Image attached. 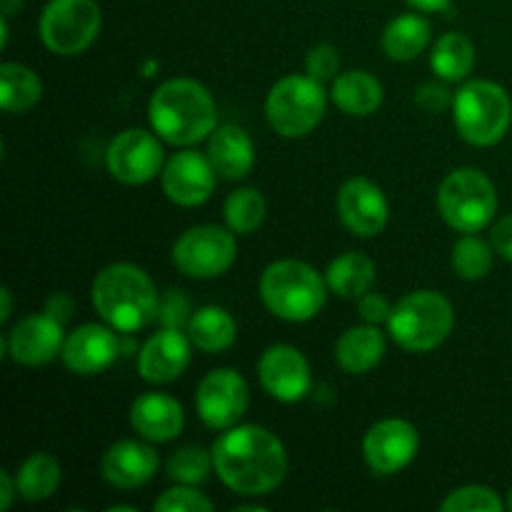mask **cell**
<instances>
[{
	"mask_svg": "<svg viewBox=\"0 0 512 512\" xmlns=\"http://www.w3.org/2000/svg\"><path fill=\"white\" fill-rule=\"evenodd\" d=\"M210 453L218 478L240 495L273 493L288 473L285 445L258 425H233Z\"/></svg>",
	"mask_w": 512,
	"mask_h": 512,
	"instance_id": "cell-1",
	"label": "cell"
},
{
	"mask_svg": "<svg viewBox=\"0 0 512 512\" xmlns=\"http://www.w3.org/2000/svg\"><path fill=\"white\" fill-rule=\"evenodd\" d=\"M153 130L170 145H195L218 128L213 95L198 80L175 78L160 85L150 100Z\"/></svg>",
	"mask_w": 512,
	"mask_h": 512,
	"instance_id": "cell-2",
	"label": "cell"
},
{
	"mask_svg": "<svg viewBox=\"0 0 512 512\" xmlns=\"http://www.w3.org/2000/svg\"><path fill=\"white\" fill-rule=\"evenodd\" d=\"M93 305L100 318L118 333L143 330L158 318L160 298L143 268L113 263L98 273L93 283Z\"/></svg>",
	"mask_w": 512,
	"mask_h": 512,
	"instance_id": "cell-3",
	"label": "cell"
},
{
	"mask_svg": "<svg viewBox=\"0 0 512 512\" xmlns=\"http://www.w3.org/2000/svg\"><path fill=\"white\" fill-rule=\"evenodd\" d=\"M260 298L275 318L305 323L325 305V280L300 260H278L260 278Z\"/></svg>",
	"mask_w": 512,
	"mask_h": 512,
	"instance_id": "cell-4",
	"label": "cell"
},
{
	"mask_svg": "<svg viewBox=\"0 0 512 512\" xmlns=\"http://www.w3.org/2000/svg\"><path fill=\"white\" fill-rule=\"evenodd\" d=\"M453 118L460 138L470 145L488 148L500 143L512 123V103L498 83L470 80L455 93Z\"/></svg>",
	"mask_w": 512,
	"mask_h": 512,
	"instance_id": "cell-5",
	"label": "cell"
},
{
	"mask_svg": "<svg viewBox=\"0 0 512 512\" xmlns=\"http://www.w3.org/2000/svg\"><path fill=\"white\" fill-rule=\"evenodd\" d=\"M455 323L453 305L435 290L410 293L390 310L388 328L395 343L410 353H428L450 335Z\"/></svg>",
	"mask_w": 512,
	"mask_h": 512,
	"instance_id": "cell-6",
	"label": "cell"
},
{
	"mask_svg": "<svg viewBox=\"0 0 512 512\" xmlns=\"http://www.w3.org/2000/svg\"><path fill=\"white\" fill-rule=\"evenodd\" d=\"M438 210L445 223L458 233H478L495 218L498 193L485 173L460 168L440 183Z\"/></svg>",
	"mask_w": 512,
	"mask_h": 512,
	"instance_id": "cell-7",
	"label": "cell"
},
{
	"mask_svg": "<svg viewBox=\"0 0 512 512\" xmlns=\"http://www.w3.org/2000/svg\"><path fill=\"white\" fill-rule=\"evenodd\" d=\"M265 115L283 138H303L313 133L325 115L323 83L310 75H288L278 80L265 100Z\"/></svg>",
	"mask_w": 512,
	"mask_h": 512,
	"instance_id": "cell-8",
	"label": "cell"
},
{
	"mask_svg": "<svg viewBox=\"0 0 512 512\" xmlns=\"http://www.w3.org/2000/svg\"><path fill=\"white\" fill-rule=\"evenodd\" d=\"M100 8L95 0H50L40 18V38L58 55H78L100 33Z\"/></svg>",
	"mask_w": 512,
	"mask_h": 512,
	"instance_id": "cell-9",
	"label": "cell"
},
{
	"mask_svg": "<svg viewBox=\"0 0 512 512\" xmlns=\"http://www.w3.org/2000/svg\"><path fill=\"white\" fill-rule=\"evenodd\" d=\"M235 238L220 225H198L175 240L173 263L190 278H218L235 263Z\"/></svg>",
	"mask_w": 512,
	"mask_h": 512,
	"instance_id": "cell-10",
	"label": "cell"
},
{
	"mask_svg": "<svg viewBox=\"0 0 512 512\" xmlns=\"http://www.w3.org/2000/svg\"><path fill=\"white\" fill-rule=\"evenodd\" d=\"M250 403L248 385L230 368L213 370L198 385L195 408L203 423L213 430H228L240 423Z\"/></svg>",
	"mask_w": 512,
	"mask_h": 512,
	"instance_id": "cell-11",
	"label": "cell"
},
{
	"mask_svg": "<svg viewBox=\"0 0 512 512\" xmlns=\"http://www.w3.org/2000/svg\"><path fill=\"white\" fill-rule=\"evenodd\" d=\"M110 175L125 185H140L153 180L163 168V148L153 133L130 128L115 135L105 153Z\"/></svg>",
	"mask_w": 512,
	"mask_h": 512,
	"instance_id": "cell-12",
	"label": "cell"
},
{
	"mask_svg": "<svg viewBox=\"0 0 512 512\" xmlns=\"http://www.w3.org/2000/svg\"><path fill=\"white\" fill-rule=\"evenodd\" d=\"M420 448V435L408 420L390 418L373 425L363 440V453L370 468L380 475H393L408 468Z\"/></svg>",
	"mask_w": 512,
	"mask_h": 512,
	"instance_id": "cell-13",
	"label": "cell"
},
{
	"mask_svg": "<svg viewBox=\"0 0 512 512\" xmlns=\"http://www.w3.org/2000/svg\"><path fill=\"white\" fill-rule=\"evenodd\" d=\"M3 343L8 345V355L18 365H28V368L48 365L63 353V323L50 318L48 313L28 315L10 330Z\"/></svg>",
	"mask_w": 512,
	"mask_h": 512,
	"instance_id": "cell-14",
	"label": "cell"
},
{
	"mask_svg": "<svg viewBox=\"0 0 512 512\" xmlns=\"http://www.w3.org/2000/svg\"><path fill=\"white\" fill-rule=\"evenodd\" d=\"M215 178L218 173L208 155L183 150V153L173 155L163 168V190L173 203L193 208L213 195Z\"/></svg>",
	"mask_w": 512,
	"mask_h": 512,
	"instance_id": "cell-15",
	"label": "cell"
},
{
	"mask_svg": "<svg viewBox=\"0 0 512 512\" xmlns=\"http://www.w3.org/2000/svg\"><path fill=\"white\" fill-rule=\"evenodd\" d=\"M388 200L383 190L365 178H353L340 188L338 215L345 228L360 238H373L383 233L388 223Z\"/></svg>",
	"mask_w": 512,
	"mask_h": 512,
	"instance_id": "cell-16",
	"label": "cell"
},
{
	"mask_svg": "<svg viewBox=\"0 0 512 512\" xmlns=\"http://www.w3.org/2000/svg\"><path fill=\"white\" fill-rule=\"evenodd\" d=\"M263 388L280 403H295L310 390V365L293 345H273L258 363Z\"/></svg>",
	"mask_w": 512,
	"mask_h": 512,
	"instance_id": "cell-17",
	"label": "cell"
},
{
	"mask_svg": "<svg viewBox=\"0 0 512 512\" xmlns=\"http://www.w3.org/2000/svg\"><path fill=\"white\" fill-rule=\"evenodd\" d=\"M113 330L115 328L93 323L75 328L65 338L63 353H60L65 368L75 375H95L110 368L120 355V340Z\"/></svg>",
	"mask_w": 512,
	"mask_h": 512,
	"instance_id": "cell-18",
	"label": "cell"
},
{
	"mask_svg": "<svg viewBox=\"0 0 512 512\" xmlns=\"http://www.w3.org/2000/svg\"><path fill=\"white\" fill-rule=\"evenodd\" d=\"M190 363V338L178 328H163L140 348L138 373L148 383H170L180 378Z\"/></svg>",
	"mask_w": 512,
	"mask_h": 512,
	"instance_id": "cell-19",
	"label": "cell"
},
{
	"mask_svg": "<svg viewBox=\"0 0 512 512\" xmlns=\"http://www.w3.org/2000/svg\"><path fill=\"white\" fill-rule=\"evenodd\" d=\"M158 470V453L138 440H120L105 450L100 473L113 488L135 490L148 483Z\"/></svg>",
	"mask_w": 512,
	"mask_h": 512,
	"instance_id": "cell-20",
	"label": "cell"
},
{
	"mask_svg": "<svg viewBox=\"0 0 512 512\" xmlns=\"http://www.w3.org/2000/svg\"><path fill=\"white\" fill-rule=\"evenodd\" d=\"M130 425L140 438L153 443H168L180 435L185 413L175 398L165 393H145L130 408Z\"/></svg>",
	"mask_w": 512,
	"mask_h": 512,
	"instance_id": "cell-21",
	"label": "cell"
},
{
	"mask_svg": "<svg viewBox=\"0 0 512 512\" xmlns=\"http://www.w3.org/2000/svg\"><path fill=\"white\" fill-rule=\"evenodd\" d=\"M208 158L215 173L225 180H238L253 170L255 148L250 135L238 125H220L213 130L208 145Z\"/></svg>",
	"mask_w": 512,
	"mask_h": 512,
	"instance_id": "cell-22",
	"label": "cell"
},
{
	"mask_svg": "<svg viewBox=\"0 0 512 512\" xmlns=\"http://www.w3.org/2000/svg\"><path fill=\"white\" fill-rule=\"evenodd\" d=\"M385 355V338L375 325H358L343 333L335 345V360L350 375H363L373 370Z\"/></svg>",
	"mask_w": 512,
	"mask_h": 512,
	"instance_id": "cell-23",
	"label": "cell"
},
{
	"mask_svg": "<svg viewBox=\"0 0 512 512\" xmlns=\"http://www.w3.org/2000/svg\"><path fill=\"white\" fill-rule=\"evenodd\" d=\"M333 103L348 115H370L383 103V85L365 70H348L333 83Z\"/></svg>",
	"mask_w": 512,
	"mask_h": 512,
	"instance_id": "cell-24",
	"label": "cell"
},
{
	"mask_svg": "<svg viewBox=\"0 0 512 512\" xmlns=\"http://www.w3.org/2000/svg\"><path fill=\"white\" fill-rule=\"evenodd\" d=\"M235 335H238V328H235L233 315L228 310L218 308V305L200 308L188 323L190 343L203 350V353L228 350L235 343Z\"/></svg>",
	"mask_w": 512,
	"mask_h": 512,
	"instance_id": "cell-25",
	"label": "cell"
},
{
	"mask_svg": "<svg viewBox=\"0 0 512 512\" xmlns=\"http://www.w3.org/2000/svg\"><path fill=\"white\" fill-rule=\"evenodd\" d=\"M325 280L333 293L343 295V298H360L373 288L375 265L363 253H345L330 263Z\"/></svg>",
	"mask_w": 512,
	"mask_h": 512,
	"instance_id": "cell-26",
	"label": "cell"
},
{
	"mask_svg": "<svg viewBox=\"0 0 512 512\" xmlns=\"http://www.w3.org/2000/svg\"><path fill=\"white\" fill-rule=\"evenodd\" d=\"M43 98V83L20 63L0 65V105L8 113H25Z\"/></svg>",
	"mask_w": 512,
	"mask_h": 512,
	"instance_id": "cell-27",
	"label": "cell"
},
{
	"mask_svg": "<svg viewBox=\"0 0 512 512\" xmlns=\"http://www.w3.org/2000/svg\"><path fill=\"white\" fill-rule=\"evenodd\" d=\"M430 25L420 15H398L383 33V50L393 60H413L428 48Z\"/></svg>",
	"mask_w": 512,
	"mask_h": 512,
	"instance_id": "cell-28",
	"label": "cell"
},
{
	"mask_svg": "<svg viewBox=\"0 0 512 512\" xmlns=\"http://www.w3.org/2000/svg\"><path fill=\"white\" fill-rule=\"evenodd\" d=\"M60 480H63V470L60 463L48 453H35L20 465L15 483H18L20 498L30 500V503H40L48 500L50 495L58 490Z\"/></svg>",
	"mask_w": 512,
	"mask_h": 512,
	"instance_id": "cell-29",
	"label": "cell"
},
{
	"mask_svg": "<svg viewBox=\"0 0 512 512\" xmlns=\"http://www.w3.org/2000/svg\"><path fill=\"white\" fill-rule=\"evenodd\" d=\"M433 70L443 80H463L468 78L475 65L473 40L463 33H448L438 40L433 50Z\"/></svg>",
	"mask_w": 512,
	"mask_h": 512,
	"instance_id": "cell-30",
	"label": "cell"
},
{
	"mask_svg": "<svg viewBox=\"0 0 512 512\" xmlns=\"http://www.w3.org/2000/svg\"><path fill=\"white\" fill-rule=\"evenodd\" d=\"M265 198L255 188H240L225 200V223L233 233L248 235L263 225Z\"/></svg>",
	"mask_w": 512,
	"mask_h": 512,
	"instance_id": "cell-31",
	"label": "cell"
},
{
	"mask_svg": "<svg viewBox=\"0 0 512 512\" xmlns=\"http://www.w3.org/2000/svg\"><path fill=\"white\" fill-rule=\"evenodd\" d=\"M453 268L465 280L485 278L493 268V248L483 238H475L473 233H468L455 243Z\"/></svg>",
	"mask_w": 512,
	"mask_h": 512,
	"instance_id": "cell-32",
	"label": "cell"
},
{
	"mask_svg": "<svg viewBox=\"0 0 512 512\" xmlns=\"http://www.w3.org/2000/svg\"><path fill=\"white\" fill-rule=\"evenodd\" d=\"M213 468V453L203 448H180L170 455L168 475L180 485H198L208 478Z\"/></svg>",
	"mask_w": 512,
	"mask_h": 512,
	"instance_id": "cell-33",
	"label": "cell"
},
{
	"mask_svg": "<svg viewBox=\"0 0 512 512\" xmlns=\"http://www.w3.org/2000/svg\"><path fill=\"white\" fill-rule=\"evenodd\" d=\"M443 512H500L503 510V500L493 488L485 485H468V488H458L443 500L440 505Z\"/></svg>",
	"mask_w": 512,
	"mask_h": 512,
	"instance_id": "cell-34",
	"label": "cell"
},
{
	"mask_svg": "<svg viewBox=\"0 0 512 512\" xmlns=\"http://www.w3.org/2000/svg\"><path fill=\"white\" fill-rule=\"evenodd\" d=\"M153 508L158 512H210L213 503L200 490L190 488V485H180V488L160 495Z\"/></svg>",
	"mask_w": 512,
	"mask_h": 512,
	"instance_id": "cell-35",
	"label": "cell"
},
{
	"mask_svg": "<svg viewBox=\"0 0 512 512\" xmlns=\"http://www.w3.org/2000/svg\"><path fill=\"white\" fill-rule=\"evenodd\" d=\"M305 68H308L310 78L320 80V83H325V80L335 78V73H338V70H340L338 50H335L333 45H328V43L315 45V48L308 53V60H305Z\"/></svg>",
	"mask_w": 512,
	"mask_h": 512,
	"instance_id": "cell-36",
	"label": "cell"
},
{
	"mask_svg": "<svg viewBox=\"0 0 512 512\" xmlns=\"http://www.w3.org/2000/svg\"><path fill=\"white\" fill-rule=\"evenodd\" d=\"M188 313H190L188 298H185L183 293H178V290H170V293H165L163 298H160L158 320L165 325V328L180 330L185 323H190Z\"/></svg>",
	"mask_w": 512,
	"mask_h": 512,
	"instance_id": "cell-37",
	"label": "cell"
},
{
	"mask_svg": "<svg viewBox=\"0 0 512 512\" xmlns=\"http://www.w3.org/2000/svg\"><path fill=\"white\" fill-rule=\"evenodd\" d=\"M358 310H360V315H363L365 323L378 325V323H383V320L390 318V310L393 308H390L388 300H385L383 295L365 293L358 298Z\"/></svg>",
	"mask_w": 512,
	"mask_h": 512,
	"instance_id": "cell-38",
	"label": "cell"
},
{
	"mask_svg": "<svg viewBox=\"0 0 512 512\" xmlns=\"http://www.w3.org/2000/svg\"><path fill=\"white\" fill-rule=\"evenodd\" d=\"M493 248L512 263V215H505L493 228Z\"/></svg>",
	"mask_w": 512,
	"mask_h": 512,
	"instance_id": "cell-39",
	"label": "cell"
},
{
	"mask_svg": "<svg viewBox=\"0 0 512 512\" xmlns=\"http://www.w3.org/2000/svg\"><path fill=\"white\" fill-rule=\"evenodd\" d=\"M73 310H75V305H73V298H70V295H65V293H55L53 298L48 300V305H45V313L50 315V318H55L58 320V323H68L70 318H73Z\"/></svg>",
	"mask_w": 512,
	"mask_h": 512,
	"instance_id": "cell-40",
	"label": "cell"
},
{
	"mask_svg": "<svg viewBox=\"0 0 512 512\" xmlns=\"http://www.w3.org/2000/svg\"><path fill=\"white\" fill-rule=\"evenodd\" d=\"M418 103L428 108L430 113H435V110L445 108L450 103V95L448 90L438 88V85H425L423 90H418Z\"/></svg>",
	"mask_w": 512,
	"mask_h": 512,
	"instance_id": "cell-41",
	"label": "cell"
},
{
	"mask_svg": "<svg viewBox=\"0 0 512 512\" xmlns=\"http://www.w3.org/2000/svg\"><path fill=\"white\" fill-rule=\"evenodd\" d=\"M15 493H18V483L5 470H0V510H8L13 505Z\"/></svg>",
	"mask_w": 512,
	"mask_h": 512,
	"instance_id": "cell-42",
	"label": "cell"
},
{
	"mask_svg": "<svg viewBox=\"0 0 512 512\" xmlns=\"http://www.w3.org/2000/svg\"><path fill=\"white\" fill-rule=\"evenodd\" d=\"M408 5H413L415 10H423V13H435V10H445L450 5V0H405Z\"/></svg>",
	"mask_w": 512,
	"mask_h": 512,
	"instance_id": "cell-43",
	"label": "cell"
},
{
	"mask_svg": "<svg viewBox=\"0 0 512 512\" xmlns=\"http://www.w3.org/2000/svg\"><path fill=\"white\" fill-rule=\"evenodd\" d=\"M0 298H3V308H0V323H5V320L10 318V313H13V298H10V290L8 288L0 290Z\"/></svg>",
	"mask_w": 512,
	"mask_h": 512,
	"instance_id": "cell-44",
	"label": "cell"
},
{
	"mask_svg": "<svg viewBox=\"0 0 512 512\" xmlns=\"http://www.w3.org/2000/svg\"><path fill=\"white\" fill-rule=\"evenodd\" d=\"M18 8H20V0H3V15H5V18H8V15H13Z\"/></svg>",
	"mask_w": 512,
	"mask_h": 512,
	"instance_id": "cell-45",
	"label": "cell"
},
{
	"mask_svg": "<svg viewBox=\"0 0 512 512\" xmlns=\"http://www.w3.org/2000/svg\"><path fill=\"white\" fill-rule=\"evenodd\" d=\"M508 508L512 510V490H510V498H508Z\"/></svg>",
	"mask_w": 512,
	"mask_h": 512,
	"instance_id": "cell-46",
	"label": "cell"
}]
</instances>
